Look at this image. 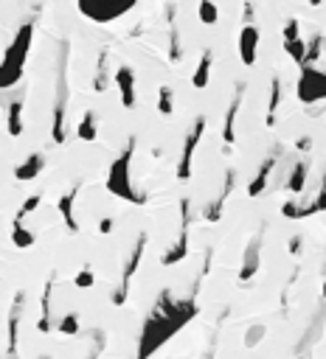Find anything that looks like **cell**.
<instances>
[{
	"instance_id": "22",
	"label": "cell",
	"mask_w": 326,
	"mask_h": 359,
	"mask_svg": "<svg viewBox=\"0 0 326 359\" xmlns=\"http://www.w3.org/2000/svg\"><path fill=\"white\" fill-rule=\"evenodd\" d=\"M157 113L160 115L175 113V90L169 84H160V90H157Z\"/></svg>"
},
{
	"instance_id": "35",
	"label": "cell",
	"mask_w": 326,
	"mask_h": 359,
	"mask_svg": "<svg viewBox=\"0 0 326 359\" xmlns=\"http://www.w3.org/2000/svg\"><path fill=\"white\" fill-rule=\"evenodd\" d=\"M281 213L287 216V219H298V202H293V200L284 202V205H281Z\"/></svg>"
},
{
	"instance_id": "6",
	"label": "cell",
	"mask_w": 326,
	"mask_h": 359,
	"mask_svg": "<svg viewBox=\"0 0 326 359\" xmlns=\"http://www.w3.org/2000/svg\"><path fill=\"white\" fill-rule=\"evenodd\" d=\"M202 132H206V118H197L194 129L186 135V144H183V155H180V163H178V180L180 183H186V180L191 177V160H194V152H197V144L202 138Z\"/></svg>"
},
{
	"instance_id": "42",
	"label": "cell",
	"mask_w": 326,
	"mask_h": 359,
	"mask_svg": "<svg viewBox=\"0 0 326 359\" xmlns=\"http://www.w3.org/2000/svg\"><path fill=\"white\" fill-rule=\"evenodd\" d=\"M323 300H326V281H323Z\"/></svg>"
},
{
	"instance_id": "15",
	"label": "cell",
	"mask_w": 326,
	"mask_h": 359,
	"mask_svg": "<svg viewBox=\"0 0 326 359\" xmlns=\"http://www.w3.org/2000/svg\"><path fill=\"white\" fill-rule=\"evenodd\" d=\"M6 129H9V135H12V138H20V135H23V96H17V99L9 104Z\"/></svg>"
},
{
	"instance_id": "3",
	"label": "cell",
	"mask_w": 326,
	"mask_h": 359,
	"mask_svg": "<svg viewBox=\"0 0 326 359\" xmlns=\"http://www.w3.org/2000/svg\"><path fill=\"white\" fill-rule=\"evenodd\" d=\"M31 39H34V26L31 23L20 26V31L15 34L12 45L3 54V62H0V90H9L23 79L26 59H28V51H31Z\"/></svg>"
},
{
	"instance_id": "37",
	"label": "cell",
	"mask_w": 326,
	"mask_h": 359,
	"mask_svg": "<svg viewBox=\"0 0 326 359\" xmlns=\"http://www.w3.org/2000/svg\"><path fill=\"white\" fill-rule=\"evenodd\" d=\"M296 146H298V152H309L312 138H298V141H296Z\"/></svg>"
},
{
	"instance_id": "8",
	"label": "cell",
	"mask_w": 326,
	"mask_h": 359,
	"mask_svg": "<svg viewBox=\"0 0 326 359\" xmlns=\"http://www.w3.org/2000/svg\"><path fill=\"white\" fill-rule=\"evenodd\" d=\"M259 45H262V34L253 23H245L239 28V59L245 68H251L256 62V51H259Z\"/></svg>"
},
{
	"instance_id": "23",
	"label": "cell",
	"mask_w": 326,
	"mask_h": 359,
	"mask_svg": "<svg viewBox=\"0 0 326 359\" xmlns=\"http://www.w3.org/2000/svg\"><path fill=\"white\" fill-rule=\"evenodd\" d=\"M236 113H239V96L231 101L228 115H225V132H222V138H225V144H228V146L236 141Z\"/></svg>"
},
{
	"instance_id": "39",
	"label": "cell",
	"mask_w": 326,
	"mask_h": 359,
	"mask_svg": "<svg viewBox=\"0 0 326 359\" xmlns=\"http://www.w3.org/2000/svg\"><path fill=\"white\" fill-rule=\"evenodd\" d=\"M290 250H293V253H298V250H301V236H293V242H290Z\"/></svg>"
},
{
	"instance_id": "18",
	"label": "cell",
	"mask_w": 326,
	"mask_h": 359,
	"mask_svg": "<svg viewBox=\"0 0 326 359\" xmlns=\"http://www.w3.org/2000/svg\"><path fill=\"white\" fill-rule=\"evenodd\" d=\"M76 135H79V141H85V144H93L99 138V126H96V115L88 110L85 115H82L79 126H76Z\"/></svg>"
},
{
	"instance_id": "43",
	"label": "cell",
	"mask_w": 326,
	"mask_h": 359,
	"mask_svg": "<svg viewBox=\"0 0 326 359\" xmlns=\"http://www.w3.org/2000/svg\"><path fill=\"white\" fill-rule=\"evenodd\" d=\"M296 359H309V356H304V353H298V356H296Z\"/></svg>"
},
{
	"instance_id": "1",
	"label": "cell",
	"mask_w": 326,
	"mask_h": 359,
	"mask_svg": "<svg viewBox=\"0 0 326 359\" xmlns=\"http://www.w3.org/2000/svg\"><path fill=\"white\" fill-rule=\"evenodd\" d=\"M194 314H197L194 300L178 303V300H172L169 292H163L160 300H157V309L149 314L146 323H144V331H141V340H138V356L135 359H149L152 353H157V348L166 342L169 337H175L194 318Z\"/></svg>"
},
{
	"instance_id": "9",
	"label": "cell",
	"mask_w": 326,
	"mask_h": 359,
	"mask_svg": "<svg viewBox=\"0 0 326 359\" xmlns=\"http://www.w3.org/2000/svg\"><path fill=\"white\" fill-rule=\"evenodd\" d=\"M115 84H118V93H121V104L127 110L135 107V73L130 65H121L115 70Z\"/></svg>"
},
{
	"instance_id": "33",
	"label": "cell",
	"mask_w": 326,
	"mask_h": 359,
	"mask_svg": "<svg viewBox=\"0 0 326 359\" xmlns=\"http://www.w3.org/2000/svg\"><path fill=\"white\" fill-rule=\"evenodd\" d=\"M93 87H96V93H102V90L107 87V54H102V59H99V70H96Z\"/></svg>"
},
{
	"instance_id": "30",
	"label": "cell",
	"mask_w": 326,
	"mask_h": 359,
	"mask_svg": "<svg viewBox=\"0 0 326 359\" xmlns=\"http://www.w3.org/2000/svg\"><path fill=\"white\" fill-rule=\"evenodd\" d=\"M320 48H323V37H320V34H315V37L309 39V45H307L304 65H315V62H318V57H320Z\"/></svg>"
},
{
	"instance_id": "34",
	"label": "cell",
	"mask_w": 326,
	"mask_h": 359,
	"mask_svg": "<svg viewBox=\"0 0 326 359\" xmlns=\"http://www.w3.org/2000/svg\"><path fill=\"white\" fill-rule=\"evenodd\" d=\"M284 42H293V39H298L301 37V26H298V20H287L284 23Z\"/></svg>"
},
{
	"instance_id": "19",
	"label": "cell",
	"mask_w": 326,
	"mask_h": 359,
	"mask_svg": "<svg viewBox=\"0 0 326 359\" xmlns=\"http://www.w3.org/2000/svg\"><path fill=\"white\" fill-rule=\"evenodd\" d=\"M12 242H15V247L28 250V247H34L37 236H34V231L26 228V222H15V224H12Z\"/></svg>"
},
{
	"instance_id": "17",
	"label": "cell",
	"mask_w": 326,
	"mask_h": 359,
	"mask_svg": "<svg viewBox=\"0 0 326 359\" xmlns=\"http://www.w3.org/2000/svg\"><path fill=\"white\" fill-rule=\"evenodd\" d=\"M209 76H211V51H202L200 54V62H197V68H194V73H191V84L197 87V90H202L209 84Z\"/></svg>"
},
{
	"instance_id": "38",
	"label": "cell",
	"mask_w": 326,
	"mask_h": 359,
	"mask_svg": "<svg viewBox=\"0 0 326 359\" xmlns=\"http://www.w3.org/2000/svg\"><path fill=\"white\" fill-rule=\"evenodd\" d=\"M245 23H253V3H245Z\"/></svg>"
},
{
	"instance_id": "12",
	"label": "cell",
	"mask_w": 326,
	"mask_h": 359,
	"mask_svg": "<svg viewBox=\"0 0 326 359\" xmlns=\"http://www.w3.org/2000/svg\"><path fill=\"white\" fill-rule=\"evenodd\" d=\"M276 163H278V152H273V155H270V157L259 166L256 177L251 180V186H248V197H262V194H265V188H267V180H270V174H273Z\"/></svg>"
},
{
	"instance_id": "41",
	"label": "cell",
	"mask_w": 326,
	"mask_h": 359,
	"mask_svg": "<svg viewBox=\"0 0 326 359\" xmlns=\"http://www.w3.org/2000/svg\"><path fill=\"white\" fill-rule=\"evenodd\" d=\"M96 356H99V351H93V353H90V359H96Z\"/></svg>"
},
{
	"instance_id": "10",
	"label": "cell",
	"mask_w": 326,
	"mask_h": 359,
	"mask_svg": "<svg viewBox=\"0 0 326 359\" xmlns=\"http://www.w3.org/2000/svg\"><path fill=\"white\" fill-rule=\"evenodd\" d=\"M259 266H262V239H251L248 250H245V261L239 266V281H251L256 273H259Z\"/></svg>"
},
{
	"instance_id": "7",
	"label": "cell",
	"mask_w": 326,
	"mask_h": 359,
	"mask_svg": "<svg viewBox=\"0 0 326 359\" xmlns=\"http://www.w3.org/2000/svg\"><path fill=\"white\" fill-rule=\"evenodd\" d=\"M180 208H183V228H180V236H178V242L160 255V264L163 266H172V264H180L186 255H189V222H191V213H189V200H183L180 202Z\"/></svg>"
},
{
	"instance_id": "16",
	"label": "cell",
	"mask_w": 326,
	"mask_h": 359,
	"mask_svg": "<svg viewBox=\"0 0 326 359\" xmlns=\"http://www.w3.org/2000/svg\"><path fill=\"white\" fill-rule=\"evenodd\" d=\"M51 289H54V278H48V284L43 289V306H39V323H37V329L43 331V334L51 331Z\"/></svg>"
},
{
	"instance_id": "44",
	"label": "cell",
	"mask_w": 326,
	"mask_h": 359,
	"mask_svg": "<svg viewBox=\"0 0 326 359\" xmlns=\"http://www.w3.org/2000/svg\"><path fill=\"white\" fill-rule=\"evenodd\" d=\"M43 359H48V356H43Z\"/></svg>"
},
{
	"instance_id": "21",
	"label": "cell",
	"mask_w": 326,
	"mask_h": 359,
	"mask_svg": "<svg viewBox=\"0 0 326 359\" xmlns=\"http://www.w3.org/2000/svg\"><path fill=\"white\" fill-rule=\"evenodd\" d=\"M323 211H326V177L320 180V191H318L315 202H312V205H298V219H307V216L323 213Z\"/></svg>"
},
{
	"instance_id": "11",
	"label": "cell",
	"mask_w": 326,
	"mask_h": 359,
	"mask_svg": "<svg viewBox=\"0 0 326 359\" xmlns=\"http://www.w3.org/2000/svg\"><path fill=\"white\" fill-rule=\"evenodd\" d=\"M43 168H46V155H43V152H34V155H28V157L15 168V180H20V183H28V180H37Z\"/></svg>"
},
{
	"instance_id": "20",
	"label": "cell",
	"mask_w": 326,
	"mask_h": 359,
	"mask_svg": "<svg viewBox=\"0 0 326 359\" xmlns=\"http://www.w3.org/2000/svg\"><path fill=\"white\" fill-rule=\"evenodd\" d=\"M307 163H296L293 166V174H290V180H287V186H284V188H287L293 197H298L301 191H304V183H307Z\"/></svg>"
},
{
	"instance_id": "24",
	"label": "cell",
	"mask_w": 326,
	"mask_h": 359,
	"mask_svg": "<svg viewBox=\"0 0 326 359\" xmlns=\"http://www.w3.org/2000/svg\"><path fill=\"white\" fill-rule=\"evenodd\" d=\"M278 107H281V81L273 76V81H270V104H267V126L276 124V113H278Z\"/></svg>"
},
{
	"instance_id": "28",
	"label": "cell",
	"mask_w": 326,
	"mask_h": 359,
	"mask_svg": "<svg viewBox=\"0 0 326 359\" xmlns=\"http://www.w3.org/2000/svg\"><path fill=\"white\" fill-rule=\"evenodd\" d=\"M93 284H96V275H93L90 266H82L79 273L73 275V287H76V289H90Z\"/></svg>"
},
{
	"instance_id": "2",
	"label": "cell",
	"mask_w": 326,
	"mask_h": 359,
	"mask_svg": "<svg viewBox=\"0 0 326 359\" xmlns=\"http://www.w3.org/2000/svg\"><path fill=\"white\" fill-rule=\"evenodd\" d=\"M133 155H135V138H130V141H127V149L110 163V171H107L104 186H107V191L115 194L118 200H127V202H133V205H146L149 197H146L144 191H135V186H133Z\"/></svg>"
},
{
	"instance_id": "36",
	"label": "cell",
	"mask_w": 326,
	"mask_h": 359,
	"mask_svg": "<svg viewBox=\"0 0 326 359\" xmlns=\"http://www.w3.org/2000/svg\"><path fill=\"white\" fill-rule=\"evenodd\" d=\"M113 228H115V222H113L110 216H104V219L99 222V233H102V236H110V233H113Z\"/></svg>"
},
{
	"instance_id": "27",
	"label": "cell",
	"mask_w": 326,
	"mask_h": 359,
	"mask_svg": "<svg viewBox=\"0 0 326 359\" xmlns=\"http://www.w3.org/2000/svg\"><path fill=\"white\" fill-rule=\"evenodd\" d=\"M284 51H287V54L296 59V65L304 68V57H307V39H304V37H298V39H293V42H284Z\"/></svg>"
},
{
	"instance_id": "32",
	"label": "cell",
	"mask_w": 326,
	"mask_h": 359,
	"mask_svg": "<svg viewBox=\"0 0 326 359\" xmlns=\"http://www.w3.org/2000/svg\"><path fill=\"white\" fill-rule=\"evenodd\" d=\"M265 326H251L248 329V334H245V348H256L262 340H265Z\"/></svg>"
},
{
	"instance_id": "13",
	"label": "cell",
	"mask_w": 326,
	"mask_h": 359,
	"mask_svg": "<svg viewBox=\"0 0 326 359\" xmlns=\"http://www.w3.org/2000/svg\"><path fill=\"white\" fill-rule=\"evenodd\" d=\"M23 292L15 298V306H12V311H9V342H6V351H9V356H15L17 353V331H20V314H23Z\"/></svg>"
},
{
	"instance_id": "4",
	"label": "cell",
	"mask_w": 326,
	"mask_h": 359,
	"mask_svg": "<svg viewBox=\"0 0 326 359\" xmlns=\"http://www.w3.org/2000/svg\"><path fill=\"white\" fill-rule=\"evenodd\" d=\"M296 96H298L301 104L326 101V73L318 70V68H312V65H304V68H301V76H298Z\"/></svg>"
},
{
	"instance_id": "29",
	"label": "cell",
	"mask_w": 326,
	"mask_h": 359,
	"mask_svg": "<svg viewBox=\"0 0 326 359\" xmlns=\"http://www.w3.org/2000/svg\"><path fill=\"white\" fill-rule=\"evenodd\" d=\"M39 202H43V194H31L23 205H20V211H17V216H15V222H26V216L28 213H34L37 208H39Z\"/></svg>"
},
{
	"instance_id": "25",
	"label": "cell",
	"mask_w": 326,
	"mask_h": 359,
	"mask_svg": "<svg viewBox=\"0 0 326 359\" xmlns=\"http://www.w3.org/2000/svg\"><path fill=\"white\" fill-rule=\"evenodd\" d=\"M197 14H200V23H206V26H217V20H220V6L214 3V0H200Z\"/></svg>"
},
{
	"instance_id": "40",
	"label": "cell",
	"mask_w": 326,
	"mask_h": 359,
	"mask_svg": "<svg viewBox=\"0 0 326 359\" xmlns=\"http://www.w3.org/2000/svg\"><path fill=\"white\" fill-rule=\"evenodd\" d=\"M307 3H309V6H320V3H323V0H307Z\"/></svg>"
},
{
	"instance_id": "26",
	"label": "cell",
	"mask_w": 326,
	"mask_h": 359,
	"mask_svg": "<svg viewBox=\"0 0 326 359\" xmlns=\"http://www.w3.org/2000/svg\"><path fill=\"white\" fill-rule=\"evenodd\" d=\"M231 188H233V174H228V180H225V191H222V197L206 208V219H209V222H217V219H220V213H222V202L228 200Z\"/></svg>"
},
{
	"instance_id": "5",
	"label": "cell",
	"mask_w": 326,
	"mask_h": 359,
	"mask_svg": "<svg viewBox=\"0 0 326 359\" xmlns=\"http://www.w3.org/2000/svg\"><path fill=\"white\" fill-rule=\"evenodd\" d=\"M135 3L138 0H79V9H82V14L96 23H110L124 12H130Z\"/></svg>"
},
{
	"instance_id": "31",
	"label": "cell",
	"mask_w": 326,
	"mask_h": 359,
	"mask_svg": "<svg viewBox=\"0 0 326 359\" xmlns=\"http://www.w3.org/2000/svg\"><path fill=\"white\" fill-rule=\"evenodd\" d=\"M57 329H59V334H68V337L76 334V331H79V314H76V311H68L65 318L57 323Z\"/></svg>"
},
{
	"instance_id": "14",
	"label": "cell",
	"mask_w": 326,
	"mask_h": 359,
	"mask_svg": "<svg viewBox=\"0 0 326 359\" xmlns=\"http://www.w3.org/2000/svg\"><path fill=\"white\" fill-rule=\"evenodd\" d=\"M76 191H79V186H73L70 191H65V194L59 197V213H62V222H65V228H68L70 233H76V231H79V222H76V216H73Z\"/></svg>"
}]
</instances>
